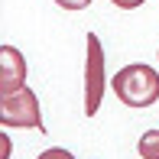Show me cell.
<instances>
[{"mask_svg":"<svg viewBox=\"0 0 159 159\" xmlns=\"http://www.w3.org/2000/svg\"><path fill=\"white\" fill-rule=\"evenodd\" d=\"M111 88L117 94V101L127 107H153L159 101V71L153 65H143V62L124 65L114 75Z\"/></svg>","mask_w":159,"mask_h":159,"instance_id":"6da1fadb","label":"cell"},{"mask_svg":"<svg viewBox=\"0 0 159 159\" xmlns=\"http://www.w3.org/2000/svg\"><path fill=\"white\" fill-rule=\"evenodd\" d=\"M0 124L3 127H39L42 130V111L33 88H20L13 94H0Z\"/></svg>","mask_w":159,"mask_h":159,"instance_id":"7a4b0ae2","label":"cell"},{"mask_svg":"<svg viewBox=\"0 0 159 159\" xmlns=\"http://www.w3.org/2000/svg\"><path fill=\"white\" fill-rule=\"evenodd\" d=\"M88 42V62H84V114L94 117L101 111V98H104V49H101V39L94 33L84 36Z\"/></svg>","mask_w":159,"mask_h":159,"instance_id":"3957f363","label":"cell"},{"mask_svg":"<svg viewBox=\"0 0 159 159\" xmlns=\"http://www.w3.org/2000/svg\"><path fill=\"white\" fill-rule=\"evenodd\" d=\"M20 88H26L23 52L13 46H0V94H13Z\"/></svg>","mask_w":159,"mask_h":159,"instance_id":"277c9868","label":"cell"},{"mask_svg":"<svg viewBox=\"0 0 159 159\" xmlns=\"http://www.w3.org/2000/svg\"><path fill=\"white\" fill-rule=\"evenodd\" d=\"M136 153H140V159H159V130H146L140 136Z\"/></svg>","mask_w":159,"mask_h":159,"instance_id":"5b68a950","label":"cell"},{"mask_svg":"<svg viewBox=\"0 0 159 159\" xmlns=\"http://www.w3.org/2000/svg\"><path fill=\"white\" fill-rule=\"evenodd\" d=\"M39 159H75V156H71L68 149H62V146H49V149L39 153Z\"/></svg>","mask_w":159,"mask_h":159,"instance_id":"8992f818","label":"cell"},{"mask_svg":"<svg viewBox=\"0 0 159 159\" xmlns=\"http://www.w3.org/2000/svg\"><path fill=\"white\" fill-rule=\"evenodd\" d=\"M55 3H59L62 10H88L91 0H55Z\"/></svg>","mask_w":159,"mask_h":159,"instance_id":"52a82bcc","label":"cell"},{"mask_svg":"<svg viewBox=\"0 0 159 159\" xmlns=\"http://www.w3.org/2000/svg\"><path fill=\"white\" fill-rule=\"evenodd\" d=\"M117 10H136V7H143V0H111Z\"/></svg>","mask_w":159,"mask_h":159,"instance_id":"ba28073f","label":"cell"}]
</instances>
